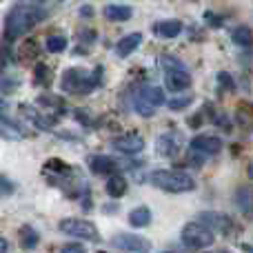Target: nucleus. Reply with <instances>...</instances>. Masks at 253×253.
<instances>
[{
	"mask_svg": "<svg viewBox=\"0 0 253 253\" xmlns=\"http://www.w3.org/2000/svg\"><path fill=\"white\" fill-rule=\"evenodd\" d=\"M151 29L158 38L171 40V38H178V36L182 34V22L180 20H158V22H153Z\"/></svg>",
	"mask_w": 253,
	"mask_h": 253,
	"instance_id": "ddd939ff",
	"label": "nucleus"
},
{
	"mask_svg": "<svg viewBox=\"0 0 253 253\" xmlns=\"http://www.w3.org/2000/svg\"><path fill=\"white\" fill-rule=\"evenodd\" d=\"M165 84L171 91H184L191 84V74L189 69H180V71H167L165 74Z\"/></svg>",
	"mask_w": 253,
	"mask_h": 253,
	"instance_id": "4468645a",
	"label": "nucleus"
},
{
	"mask_svg": "<svg viewBox=\"0 0 253 253\" xmlns=\"http://www.w3.org/2000/svg\"><path fill=\"white\" fill-rule=\"evenodd\" d=\"M160 65L165 67V74H167V71H180V69H187V65H184V62L180 60L178 56H173V53H165V56L160 58Z\"/></svg>",
	"mask_w": 253,
	"mask_h": 253,
	"instance_id": "a878e982",
	"label": "nucleus"
},
{
	"mask_svg": "<svg viewBox=\"0 0 253 253\" xmlns=\"http://www.w3.org/2000/svg\"><path fill=\"white\" fill-rule=\"evenodd\" d=\"M247 175H249V180H253V162L247 167Z\"/></svg>",
	"mask_w": 253,
	"mask_h": 253,
	"instance_id": "c9c22d12",
	"label": "nucleus"
},
{
	"mask_svg": "<svg viewBox=\"0 0 253 253\" xmlns=\"http://www.w3.org/2000/svg\"><path fill=\"white\" fill-rule=\"evenodd\" d=\"M44 44H47L49 53H62L67 49V44H69V40H67V36H62V34H53V36H49Z\"/></svg>",
	"mask_w": 253,
	"mask_h": 253,
	"instance_id": "393cba45",
	"label": "nucleus"
},
{
	"mask_svg": "<svg viewBox=\"0 0 253 253\" xmlns=\"http://www.w3.org/2000/svg\"><path fill=\"white\" fill-rule=\"evenodd\" d=\"M222 138L218 135H209V133H200L191 140V151L202 153V156H215L222 151Z\"/></svg>",
	"mask_w": 253,
	"mask_h": 253,
	"instance_id": "0eeeda50",
	"label": "nucleus"
},
{
	"mask_svg": "<svg viewBox=\"0 0 253 253\" xmlns=\"http://www.w3.org/2000/svg\"><path fill=\"white\" fill-rule=\"evenodd\" d=\"M13 182L9 178H4V175H0V193H2V196H11L13 193Z\"/></svg>",
	"mask_w": 253,
	"mask_h": 253,
	"instance_id": "c756f323",
	"label": "nucleus"
},
{
	"mask_svg": "<svg viewBox=\"0 0 253 253\" xmlns=\"http://www.w3.org/2000/svg\"><path fill=\"white\" fill-rule=\"evenodd\" d=\"M205 20L209 22L211 27H220V25H222V18H218L213 11H207V13H205Z\"/></svg>",
	"mask_w": 253,
	"mask_h": 253,
	"instance_id": "2f4dec72",
	"label": "nucleus"
},
{
	"mask_svg": "<svg viewBox=\"0 0 253 253\" xmlns=\"http://www.w3.org/2000/svg\"><path fill=\"white\" fill-rule=\"evenodd\" d=\"M47 9L34 2H18L4 18V38L7 40H18L31 31L40 20L47 18Z\"/></svg>",
	"mask_w": 253,
	"mask_h": 253,
	"instance_id": "f257e3e1",
	"label": "nucleus"
},
{
	"mask_svg": "<svg viewBox=\"0 0 253 253\" xmlns=\"http://www.w3.org/2000/svg\"><path fill=\"white\" fill-rule=\"evenodd\" d=\"M156 151L160 153L162 158H173L178 156L180 151V140L175 133H162L160 138L156 140Z\"/></svg>",
	"mask_w": 253,
	"mask_h": 253,
	"instance_id": "f8f14e48",
	"label": "nucleus"
},
{
	"mask_svg": "<svg viewBox=\"0 0 253 253\" xmlns=\"http://www.w3.org/2000/svg\"><path fill=\"white\" fill-rule=\"evenodd\" d=\"M142 44V34H129V36H125V38H120L118 40V44H116V56L118 58H129L131 53L135 51V49Z\"/></svg>",
	"mask_w": 253,
	"mask_h": 253,
	"instance_id": "2eb2a0df",
	"label": "nucleus"
},
{
	"mask_svg": "<svg viewBox=\"0 0 253 253\" xmlns=\"http://www.w3.org/2000/svg\"><path fill=\"white\" fill-rule=\"evenodd\" d=\"M126 189H129V182H126V178L120 173L109 175V180H107V184H105V191L109 198H123L126 193Z\"/></svg>",
	"mask_w": 253,
	"mask_h": 253,
	"instance_id": "6ab92c4d",
	"label": "nucleus"
},
{
	"mask_svg": "<svg viewBox=\"0 0 253 253\" xmlns=\"http://www.w3.org/2000/svg\"><path fill=\"white\" fill-rule=\"evenodd\" d=\"M200 220L211 231H220V233H224V236L233 229V220L229 218L227 213H220V211H205V213H200Z\"/></svg>",
	"mask_w": 253,
	"mask_h": 253,
	"instance_id": "6e6552de",
	"label": "nucleus"
},
{
	"mask_svg": "<svg viewBox=\"0 0 253 253\" xmlns=\"http://www.w3.org/2000/svg\"><path fill=\"white\" fill-rule=\"evenodd\" d=\"M236 202L242 211H247V215H253V189H240L236 193Z\"/></svg>",
	"mask_w": 253,
	"mask_h": 253,
	"instance_id": "b1692460",
	"label": "nucleus"
},
{
	"mask_svg": "<svg viewBox=\"0 0 253 253\" xmlns=\"http://www.w3.org/2000/svg\"><path fill=\"white\" fill-rule=\"evenodd\" d=\"M87 165L96 175H116L118 171V160H114L111 156H100V153L89 156Z\"/></svg>",
	"mask_w": 253,
	"mask_h": 253,
	"instance_id": "9d476101",
	"label": "nucleus"
},
{
	"mask_svg": "<svg viewBox=\"0 0 253 253\" xmlns=\"http://www.w3.org/2000/svg\"><path fill=\"white\" fill-rule=\"evenodd\" d=\"M20 114L25 116V118H29L38 129H53L56 123H58L53 116H42L36 107H31V105H20Z\"/></svg>",
	"mask_w": 253,
	"mask_h": 253,
	"instance_id": "9b49d317",
	"label": "nucleus"
},
{
	"mask_svg": "<svg viewBox=\"0 0 253 253\" xmlns=\"http://www.w3.org/2000/svg\"><path fill=\"white\" fill-rule=\"evenodd\" d=\"M60 253H87V251H84L83 245H65Z\"/></svg>",
	"mask_w": 253,
	"mask_h": 253,
	"instance_id": "473e14b6",
	"label": "nucleus"
},
{
	"mask_svg": "<svg viewBox=\"0 0 253 253\" xmlns=\"http://www.w3.org/2000/svg\"><path fill=\"white\" fill-rule=\"evenodd\" d=\"M7 109H9V105H7V102H4V100H0V116H4V114H7Z\"/></svg>",
	"mask_w": 253,
	"mask_h": 253,
	"instance_id": "f704fd0d",
	"label": "nucleus"
},
{
	"mask_svg": "<svg viewBox=\"0 0 253 253\" xmlns=\"http://www.w3.org/2000/svg\"><path fill=\"white\" fill-rule=\"evenodd\" d=\"M138 98L140 100H144V102H149L151 107H156L158 109V107L165 102V91H162L160 87H153V84H144V87L140 89Z\"/></svg>",
	"mask_w": 253,
	"mask_h": 253,
	"instance_id": "aec40b11",
	"label": "nucleus"
},
{
	"mask_svg": "<svg viewBox=\"0 0 253 253\" xmlns=\"http://www.w3.org/2000/svg\"><path fill=\"white\" fill-rule=\"evenodd\" d=\"M135 111H138L140 116H144V118H149V116H153L156 114V107H151L149 102H144V100H140V98H135Z\"/></svg>",
	"mask_w": 253,
	"mask_h": 253,
	"instance_id": "c85d7f7f",
	"label": "nucleus"
},
{
	"mask_svg": "<svg viewBox=\"0 0 253 253\" xmlns=\"http://www.w3.org/2000/svg\"><path fill=\"white\" fill-rule=\"evenodd\" d=\"M60 231L67 233V236L80 238V240H100V233H98V227L89 220L83 218H65L60 222Z\"/></svg>",
	"mask_w": 253,
	"mask_h": 253,
	"instance_id": "39448f33",
	"label": "nucleus"
},
{
	"mask_svg": "<svg viewBox=\"0 0 253 253\" xmlns=\"http://www.w3.org/2000/svg\"><path fill=\"white\" fill-rule=\"evenodd\" d=\"M111 147L120 153H126V156H133V153H140L144 149V138L140 133H129V135H120L111 142Z\"/></svg>",
	"mask_w": 253,
	"mask_h": 253,
	"instance_id": "1a4fd4ad",
	"label": "nucleus"
},
{
	"mask_svg": "<svg viewBox=\"0 0 253 253\" xmlns=\"http://www.w3.org/2000/svg\"><path fill=\"white\" fill-rule=\"evenodd\" d=\"M9 251V242L4 238H0V253H7Z\"/></svg>",
	"mask_w": 253,
	"mask_h": 253,
	"instance_id": "72a5a7b5",
	"label": "nucleus"
},
{
	"mask_svg": "<svg viewBox=\"0 0 253 253\" xmlns=\"http://www.w3.org/2000/svg\"><path fill=\"white\" fill-rule=\"evenodd\" d=\"M102 13H105V18L111 22H126L133 16V9H131L129 4H107Z\"/></svg>",
	"mask_w": 253,
	"mask_h": 253,
	"instance_id": "a211bd4d",
	"label": "nucleus"
},
{
	"mask_svg": "<svg viewBox=\"0 0 253 253\" xmlns=\"http://www.w3.org/2000/svg\"><path fill=\"white\" fill-rule=\"evenodd\" d=\"M151 220H153V215H151V209H149V207H135V209L129 213V224L131 227H138V229L149 227Z\"/></svg>",
	"mask_w": 253,
	"mask_h": 253,
	"instance_id": "412c9836",
	"label": "nucleus"
},
{
	"mask_svg": "<svg viewBox=\"0 0 253 253\" xmlns=\"http://www.w3.org/2000/svg\"><path fill=\"white\" fill-rule=\"evenodd\" d=\"M182 242L189 249H207L215 242V233L209 227H205L202 222H189L184 224L182 233H180Z\"/></svg>",
	"mask_w": 253,
	"mask_h": 253,
	"instance_id": "20e7f679",
	"label": "nucleus"
},
{
	"mask_svg": "<svg viewBox=\"0 0 253 253\" xmlns=\"http://www.w3.org/2000/svg\"><path fill=\"white\" fill-rule=\"evenodd\" d=\"M218 83H220V89L227 93H231L233 89H236V83H233V76L227 74V71H220L218 74Z\"/></svg>",
	"mask_w": 253,
	"mask_h": 253,
	"instance_id": "cd10ccee",
	"label": "nucleus"
},
{
	"mask_svg": "<svg viewBox=\"0 0 253 253\" xmlns=\"http://www.w3.org/2000/svg\"><path fill=\"white\" fill-rule=\"evenodd\" d=\"M0 138H2V140H25L27 138V131L22 129L20 125L13 123V120L0 116Z\"/></svg>",
	"mask_w": 253,
	"mask_h": 253,
	"instance_id": "dca6fc26",
	"label": "nucleus"
},
{
	"mask_svg": "<svg viewBox=\"0 0 253 253\" xmlns=\"http://www.w3.org/2000/svg\"><path fill=\"white\" fill-rule=\"evenodd\" d=\"M151 184L167 193H189L196 189V178L191 173L175 169H156L151 173Z\"/></svg>",
	"mask_w": 253,
	"mask_h": 253,
	"instance_id": "7ed1b4c3",
	"label": "nucleus"
},
{
	"mask_svg": "<svg viewBox=\"0 0 253 253\" xmlns=\"http://www.w3.org/2000/svg\"><path fill=\"white\" fill-rule=\"evenodd\" d=\"M191 105V96H175V98H171L169 102H167V107H169L171 111H182V109H187V107Z\"/></svg>",
	"mask_w": 253,
	"mask_h": 253,
	"instance_id": "bb28decb",
	"label": "nucleus"
},
{
	"mask_svg": "<svg viewBox=\"0 0 253 253\" xmlns=\"http://www.w3.org/2000/svg\"><path fill=\"white\" fill-rule=\"evenodd\" d=\"M16 87H18V80L16 78H2V80H0V89H2V91H13Z\"/></svg>",
	"mask_w": 253,
	"mask_h": 253,
	"instance_id": "7c9ffc66",
	"label": "nucleus"
},
{
	"mask_svg": "<svg viewBox=\"0 0 253 253\" xmlns=\"http://www.w3.org/2000/svg\"><path fill=\"white\" fill-rule=\"evenodd\" d=\"M114 247H118L120 251L126 253H149L151 251V242L142 236H135V233H118L114 236Z\"/></svg>",
	"mask_w": 253,
	"mask_h": 253,
	"instance_id": "423d86ee",
	"label": "nucleus"
},
{
	"mask_svg": "<svg viewBox=\"0 0 253 253\" xmlns=\"http://www.w3.org/2000/svg\"><path fill=\"white\" fill-rule=\"evenodd\" d=\"M51 78H53V74L47 65L40 62V65L34 67V83L38 84V87H49V84H51Z\"/></svg>",
	"mask_w": 253,
	"mask_h": 253,
	"instance_id": "5701e85b",
	"label": "nucleus"
},
{
	"mask_svg": "<svg viewBox=\"0 0 253 253\" xmlns=\"http://www.w3.org/2000/svg\"><path fill=\"white\" fill-rule=\"evenodd\" d=\"M231 40L238 44V47H251V42H253V34H251V29L249 27H236V29L231 31Z\"/></svg>",
	"mask_w": 253,
	"mask_h": 253,
	"instance_id": "4be33fe9",
	"label": "nucleus"
},
{
	"mask_svg": "<svg viewBox=\"0 0 253 253\" xmlns=\"http://www.w3.org/2000/svg\"><path fill=\"white\" fill-rule=\"evenodd\" d=\"M100 253H105V251H100Z\"/></svg>",
	"mask_w": 253,
	"mask_h": 253,
	"instance_id": "4c0bfd02",
	"label": "nucleus"
},
{
	"mask_svg": "<svg viewBox=\"0 0 253 253\" xmlns=\"http://www.w3.org/2000/svg\"><path fill=\"white\" fill-rule=\"evenodd\" d=\"M102 83V67H96L91 74H87L80 67H71L62 74V91L67 93H76V96H83V93H91L96 87H100Z\"/></svg>",
	"mask_w": 253,
	"mask_h": 253,
	"instance_id": "f03ea898",
	"label": "nucleus"
},
{
	"mask_svg": "<svg viewBox=\"0 0 253 253\" xmlns=\"http://www.w3.org/2000/svg\"><path fill=\"white\" fill-rule=\"evenodd\" d=\"M18 242H20V247L25 251H34L40 245V233L34 227H29V224H22L18 229Z\"/></svg>",
	"mask_w": 253,
	"mask_h": 253,
	"instance_id": "f3484780",
	"label": "nucleus"
},
{
	"mask_svg": "<svg viewBox=\"0 0 253 253\" xmlns=\"http://www.w3.org/2000/svg\"><path fill=\"white\" fill-rule=\"evenodd\" d=\"M160 253H173V251H160Z\"/></svg>",
	"mask_w": 253,
	"mask_h": 253,
	"instance_id": "e433bc0d",
	"label": "nucleus"
}]
</instances>
